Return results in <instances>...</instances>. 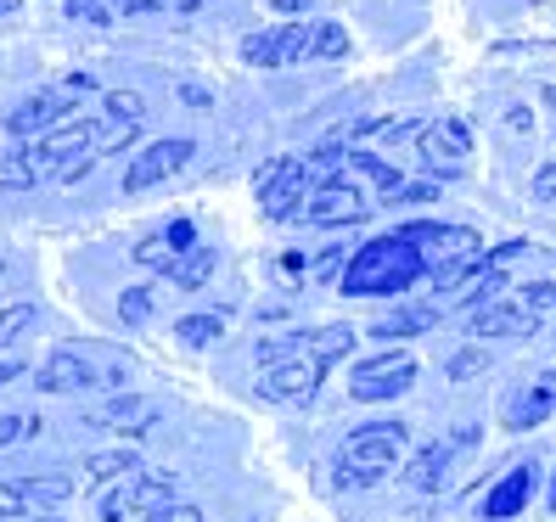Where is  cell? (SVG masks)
Segmentation results:
<instances>
[{
	"label": "cell",
	"instance_id": "1",
	"mask_svg": "<svg viewBox=\"0 0 556 522\" xmlns=\"http://www.w3.org/2000/svg\"><path fill=\"white\" fill-rule=\"evenodd\" d=\"M428 276V258H421L416 242H405L400 231L394 237H377L371 247H359L343 270V292L349 298H371V292H405Z\"/></svg>",
	"mask_w": 556,
	"mask_h": 522
},
{
	"label": "cell",
	"instance_id": "2",
	"mask_svg": "<svg viewBox=\"0 0 556 522\" xmlns=\"http://www.w3.org/2000/svg\"><path fill=\"white\" fill-rule=\"evenodd\" d=\"M400 237L416 242V247H433V253H421V258H428V276L439 287V298H444V287H462V276L483 270V242H478V231H467V225H433V219H421V225H400Z\"/></svg>",
	"mask_w": 556,
	"mask_h": 522
},
{
	"label": "cell",
	"instance_id": "3",
	"mask_svg": "<svg viewBox=\"0 0 556 522\" xmlns=\"http://www.w3.org/2000/svg\"><path fill=\"white\" fill-rule=\"evenodd\" d=\"M405 449V421H371V428H354L349 449H343V467H338V483L343 488H371L388 467L400 461Z\"/></svg>",
	"mask_w": 556,
	"mask_h": 522
},
{
	"label": "cell",
	"instance_id": "4",
	"mask_svg": "<svg viewBox=\"0 0 556 522\" xmlns=\"http://www.w3.org/2000/svg\"><path fill=\"white\" fill-rule=\"evenodd\" d=\"M416 147L433 175H462L472 157V129H467V118H433L428 129H416Z\"/></svg>",
	"mask_w": 556,
	"mask_h": 522
},
{
	"label": "cell",
	"instance_id": "5",
	"mask_svg": "<svg viewBox=\"0 0 556 522\" xmlns=\"http://www.w3.org/2000/svg\"><path fill=\"white\" fill-rule=\"evenodd\" d=\"M242 56L253 68H287V62L315 56V23H287V28H265V35H248Z\"/></svg>",
	"mask_w": 556,
	"mask_h": 522
},
{
	"label": "cell",
	"instance_id": "6",
	"mask_svg": "<svg viewBox=\"0 0 556 522\" xmlns=\"http://www.w3.org/2000/svg\"><path fill=\"white\" fill-rule=\"evenodd\" d=\"M304 186H309V163L304 157H276L265 175H258V208L270 219H292L304 208Z\"/></svg>",
	"mask_w": 556,
	"mask_h": 522
},
{
	"label": "cell",
	"instance_id": "7",
	"mask_svg": "<svg viewBox=\"0 0 556 522\" xmlns=\"http://www.w3.org/2000/svg\"><path fill=\"white\" fill-rule=\"evenodd\" d=\"M74 124V96L68 90H35L7 113V129L17 141H35V136H51V129Z\"/></svg>",
	"mask_w": 556,
	"mask_h": 522
},
{
	"label": "cell",
	"instance_id": "8",
	"mask_svg": "<svg viewBox=\"0 0 556 522\" xmlns=\"http://www.w3.org/2000/svg\"><path fill=\"white\" fill-rule=\"evenodd\" d=\"M410 382H416V360H410V354H377V360L354 366V387H349V394L377 405V399H400Z\"/></svg>",
	"mask_w": 556,
	"mask_h": 522
},
{
	"label": "cell",
	"instance_id": "9",
	"mask_svg": "<svg viewBox=\"0 0 556 522\" xmlns=\"http://www.w3.org/2000/svg\"><path fill=\"white\" fill-rule=\"evenodd\" d=\"M191 152H198V147H191L186 136H175V141H152V147L124 169V191H129V198H141V191H152V186H163V180H175L186 163H191Z\"/></svg>",
	"mask_w": 556,
	"mask_h": 522
},
{
	"label": "cell",
	"instance_id": "10",
	"mask_svg": "<svg viewBox=\"0 0 556 522\" xmlns=\"http://www.w3.org/2000/svg\"><path fill=\"white\" fill-rule=\"evenodd\" d=\"M320 377H326V366L315 360V354H292V360H281V366H265V377H258V399L299 405V399H309L320 387Z\"/></svg>",
	"mask_w": 556,
	"mask_h": 522
},
{
	"label": "cell",
	"instance_id": "11",
	"mask_svg": "<svg viewBox=\"0 0 556 522\" xmlns=\"http://www.w3.org/2000/svg\"><path fill=\"white\" fill-rule=\"evenodd\" d=\"M371 208H366V198H359V186L354 180H326V186H315L309 198H304V208H299V219H309V225H359Z\"/></svg>",
	"mask_w": 556,
	"mask_h": 522
},
{
	"label": "cell",
	"instance_id": "12",
	"mask_svg": "<svg viewBox=\"0 0 556 522\" xmlns=\"http://www.w3.org/2000/svg\"><path fill=\"white\" fill-rule=\"evenodd\" d=\"M540 315L522 304V298H495V304H483L467 315V332L472 338H517V332H534Z\"/></svg>",
	"mask_w": 556,
	"mask_h": 522
},
{
	"label": "cell",
	"instance_id": "13",
	"mask_svg": "<svg viewBox=\"0 0 556 522\" xmlns=\"http://www.w3.org/2000/svg\"><path fill=\"white\" fill-rule=\"evenodd\" d=\"M472 444H478V428H462L455 438H439V444H428V449H421L416 461L405 467V483H410V488H439V483H444V472L455 467V455H462V449H472Z\"/></svg>",
	"mask_w": 556,
	"mask_h": 522
},
{
	"label": "cell",
	"instance_id": "14",
	"mask_svg": "<svg viewBox=\"0 0 556 522\" xmlns=\"http://www.w3.org/2000/svg\"><path fill=\"white\" fill-rule=\"evenodd\" d=\"M102 377H96V366L85 360V354L74 348H56L51 360L40 366V394H79V387H96Z\"/></svg>",
	"mask_w": 556,
	"mask_h": 522
},
{
	"label": "cell",
	"instance_id": "15",
	"mask_svg": "<svg viewBox=\"0 0 556 522\" xmlns=\"http://www.w3.org/2000/svg\"><path fill=\"white\" fill-rule=\"evenodd\" d=\"M534 478H540V467L534 461H522V467H511L495 488H489V500H483V517L489 522H506V517H517L522 506H529V495H534Z\"/></svg>",
	"mask_w": 556,
	"mask_h": 522
},
{
	"label": "cell",
	"instance_id": "16",
	"mask_svg": "<svg viewBox=\"0 0 556 522\" xmlns=\"http://www.w3.org/2000/svg\"><path fill=\"white\" fill-rule=\"evenodd\" d=\"M152 421H157V405L141 394H118V399L90 410V428H118V433H147Z\"/></svg>",
	"mask_w": 556,
	"mask_h": 522
},
{
	"label": "cell",
	"instance_id": "17",
	"mask_svg": "<svg viewBox=\"0 0 556 522\" xmlns=\"http://www.w3.org/2000/svg\"><path fill=\"white\" fill-rule=\"evenodd\" d=\"M79 478H85V488L129 483V478H141V455H136V449H102V455H85Z\"/></svg>",
	"mask_w": 556,
	"mask_h": 522
},
{
	"label": "cell",
	"instance_id": "18",
	"mask_svg": "<svg viewBox=\"0 0 556 522\" xmlns=\"http://www.w3.org/2000/svg\"><path fill=\"white\" fill-rule=\"evenodd\" d=\"M545 416H556V382L522 387V394L506 405V428H511V433H529V428H540Z\"/></svg>",
	"mask_w": 556,
	"mask_h": 522
},
{
	"label": "cell",
	"instance_id": "19",
	"mask_svg": "<svg viewBox=\"0 0 556 522\" xmlns=\"http://www.w3.org/2000/svg\"><path fill=\"white\" fill-rule=\"evenodd\" d=\"M129 500H136V517H152L163 506H175V478L169 472H141L129 483Z\"/></svg>",
	"mask_w": 556,
	"mask_h": 522
},
{
	"label": "cell",
	"instance_id": "20",
	"mask_svg": "<svg viewBox=\"0 0 556 522\" xmlns=\"http://www.w3.org/2000/svg\"><path fill=\"white\" fill-rule=\"evenodd\" d=\"M214 265H219V253L198 242V247H191V253H180V258H175V270H169V281H175L180 292H198V287H203V281L214 276Z\"/></svg>",
	"mask_w": 556,
	"mask_h": 522
},
{
	"label": "cell",
	"instance_id": "21",
	"mask_svg": "<svg viewBox=\"0 0 556 522\" xmlns=\"http://www.w3.org/2000/svg\"><path fill=\"white\" fill-rule=\"evenodd\" d=\"M46 175H40V163H35V152L28 147H12L7 157H0V191H28V186H40Z\"/></svg>",
	"mask_w": 556,
	"mask_h": 522
},
{
	"label": "cell",
	"instance_id": "22",
	"mask_svg": "<svg viewBox=\"0 0 556 522\" xmlns=\"http://www.w3.org/2000/svg\"><path fill=\"white\" fill-rule=\"evenodd\" d=\"M433 320H439V309H400V315H382L371 326V338H416V332H428Z\"/></svg>",
	"mask_w": 556,
	"mask_h": 522
},
{
	"label": "cell",
	"instance_id": "23",
	"mask_svg": "<svg viewBox=\"0 0 556 522\" xmlns=\"http://www.w3.org/2000/svg\"><path fill=\"white\" fill-rule=\"evenodd\" d=\"M219 338H225L219 315H186V320H175V343H186V348H208Z\"/></svg>",
	"mask_w": 556,
	"mask_h": 522
},
{
	"label": "cell",
	"instance_id": "24",
	"mask_svg": "<svg viewBox=\"0 0 556 522\" xmlns=\"http://www.w3.org/2000/svg\"><path fill=\"white\" fill-rule=\"evenodd\" d=\"M349 348H354V326H320V332H309V354H315L320 366L343 360Z\"/></svg>",
	"mask_w": 556,
	"mask_h": 522
},
{
	"label": "cell",
	"instance_id": "25",
	"mask_svg": "<svg viewBox=\"0 0 556 522\" xmlns=\"http://www.w3.org/2000/svg\"><path fill=\"white\" fill-rule=\"evenodd\" d=\"M23 488H28V500H35V506H68L79 483L62 478V472H51V478H28Z\"/></svg>",
	"mask_w": 556,
	"mask_h": 522
},
{
	"label": "cell",
	"instance_id": "26",
	"mask_svg": "<svg viewBox=\"0 0 556 522\" xmlns=\"http://www.w3.org/2000/svg\"><path fill=\"white\" fill-rule=\"evenodd\" d=\"M175 258H180V253H175L169 231H157V237H147V242L136 247V265H141V270H163V276H169V270H175Z\"/></svg>",
	"mask_w": 556,
	"mask_h": 522
},
{
	"label": "cell",
	"instance_id": "27",
	"mask_svg": "<svg viewBox=\"0 0 556 522\" xmlns=\"http://www.w3.org/2000/svg\"><path fill=\"white\" fill-rule=\"evenodd\" d=\"M304 343H309L304 332H287V338H265L253 354H258V366H281V360H292V354H299Z\"/></svg>",
	"mask_w": 556,
	"mask_h": 522
},
{
	"label": "cell",
	"instance_id": "28",
	"mask_svg": "<svg viewBox=\"0 0 556 522\" xmlns=\"http://www.w3.org/2000/svg\"><path fill=\"white\" fill-rule=\"evenodd\" d=\"M35 304H12V309H0V348H7V343H17L23 332H28V326H35Z\"/></svg>",
	"mask_w": 556,
	"mask_h": 522
},
{
	"label": "cell",
	"instance_id": "29",
	"mask_svg": "<svg viewBox=\"0 0 556 522\" xmlns=\"http://www.w3.org/2000/svg\"><path fill=\"white\" fill-rule=\"evenodd\" d=\"M136 483V478H129ZM129 483H113L108 495H102V506H96V517L102 522H124V517H136V500H129Z\"/></svg>",
	"mask_w": 556,
	"mask_h": 522
},
{
	"label": "cell",
	"instance_id": "30",
	"mask_svg": "<svg viewBox=\"0 0 556 522\" xmlns=\"http://www.w3.org/2000/svg\"><path fill=\"white\" fill-rule=\"evenodd\" d=\"M108 113H113L118 124H141V118H147V96H136V90H108Z\"/></svg>",
	"mask_w": 556,
	"mask_h": 522
},
{
	"label": "cell",
	"instance_id": "31",
	"mask_svg": "<svg viewBox=\"0 0 556 522\" xmlns=\"http://www.w3.org/2000/svg\"><path fill=\"white\" fill-rule=\"evenodd\" d=\"M349 247H326V253H315V265H309V281H343V270H349Z\"/></svg>",
	"mask_w": 556,
	"mask_h": 522
},
{
	"label": "cell",
	"instance_id": "32",
	"mask_svg": "<svg viewBox=\"0 0 556 522\" xmlns=\"http://www.w3.org/2000/svg\"><path fill=\"white\" fill-rule=\"evenodd\" d=\"M147 315H152V292L147 287H129L124 298H118V320L124 326H147Z\"/></svg>",
	"mask_w": 556,
	"mask_h": 522
},
{
	"label": "cell",
	"instance_id": "33",
	"mask_svg": "<svg viewBox=\"0 0 556 522\" xmlns=\"http://www.w3.org/2000/svg\"><path fill=\"white\" fill-rule=\"evenodd\" d=\"M455 382H467V377H478V371H489V348L478 343V348H462V354H455V360L444 366Z\"/></svg>",
	"mask_w": 556,
	"mask_h": 522
},
{
	"label": "cell",
	"instance_id": "34",
	"mask_svg": "<svg viewBox=\"0 0 556 522\" xmlns=\"http://www.w3.org/2000/svg\"><path fill=\"white\" fill-rule=\"evenodd\" d=\"M343 51H349L343 23H315V56H343Z\"/></svg>",
	"mask_w": 556,
	"mask_h": 522
},
{
	"label": "cell",
	"instance_id": "35",
	"mask_svg": "<svg viewBox=\"0 0 556 522\" xmlns=\"http://www.w3.org/2000/svg\"><path fill=\"white\" fill-rule=\"evenodd\" d=\"M28 506H35V500H28V488H23V483H7V478H0V522L23 517Z\"/></svg>",
	"mask_w": 556,
	"mask_h": 522
},
{
	"label": "cell",
	"instance_id": "36",
	"mask_svg": "<svg viewBox=\"0 0 556 522\" xmlns=\"http://www.w3.org/2000/svg\"><path fill=\"white\" fill-rule=\"evenodd\" d=\"M23 433H46V428H40V421H28V416H0V449L17 444Z\"/></svg>",
	"mask_w": 556,
	"mask_h": 522
},
{
	"label": "cell",
	"instance_id": "37",
	"mask_svg": "<svg viewBox=\"0 0 556 522\" xmlns=\"http://www.w3.org/2000/svg\"><path fill=\"white\" fill-rule=\"evenodd\" d=\"M517 298H522V304H529V309L540 315V309H551V304H556V281H529V287L517 292Z\"/></svg>",
	"mask_w": 556,
	"mask_h": 522
},
{
	"label": "cell",
	"instance_id": "38",
	"mask_svg": "<svg viewBox=\"0 0 556 522\" xmlns=\"http://www.w3.org/2000/svg\"><path fill=\"white\" fill-rule=\"evenodd\" d=\"M68 12H74V17H85V23H96V28H102V23L113 17L108 0H68Z\"/></svg>",
	"mask_w": 556,
	"mask_h": 522
},
{
	"label": "cell",
	"instance_id": "39",
	"mask_svg": "<svg viewBox=\"0 0 556 522\" xmlns=\"http://www.w3.org/2000/svg\"><path fill=\"white\" fill-rule=\"evenodd\" d=\"M433 198H439V186L428 180V186H400L394 198H382V203H394V208H400V203H433Z\"/></svg>",
	"mask_w": 556,
	"mask_h": 522
},
{
	"label": "cell",
	"instance_id": "40",
	"mask_svg": "<svg viewBox=\"0 0 556 522\" xmlns=\"http://www.w3.org/2000/svg\"><path fill=\"white\" fill-rule=\"evenodd\" d=\"M534 203L556 208V163H545V169L534 175Z\"/></svg>",
	"mask_w": 556,
	"mask_h": 522
},
{
	"label": "cell",
	"instance_id": "41",
	"mask_svg": "<svg viewBox=\"0 0 556 522\" xmlns=\"http://www.w3.org/2000/svg\"><path fill=\"white\" fill-rule=\"evenodd\" d=\"M147 522H203V511H198V506H180V500H175V506H163V511H152Z\"/></svg>",
	"mask_w": 556,
	"mask_h": 522
},
{
	"label": "cell",
	"instance_id": "42",
	"mask_svg": "<svg viewBox=\"0 0 556 522\" xmlns=\"http://www.w3.org/2000/svg\"><path fill=\"white\" fill-rule=\"evenodd\" d=\"M506 124H511V129H517V136H522V129H529L534 118H529V107H511V113H506Z\"/></svg>",
	"mask_w": 556,
	"mask_h": 522
},
{
	"label": "cell",
	"instance_id": "43",
	"mask_svg": "<svg viewBox=\"0 0 556 522\" xmlns=\"http://www.w3.org/2000/svg\"><path fill=\"white\" fill-rule=\"evenodd\" d=\"M17 371H23V360H0V387H7V382H12Z\"/></svg>",
	"mask_w": 556,
	"mask_h": 522
},
{
	"label": "cell",
	"instance_id": "44",
	"mask_svg": "<svg viewBox=\"0 0 556 522\" xmlns=\"http://www.w3.org/2000/svg\"><path fill=\"white\" fill-rule=\"evenodd\" d=\"M276 12H299V7H309V0H270Z\"/></svg>",
	"mask_w": 556,
	"mask_h": 522
},
{
	"label": "cell",
	"instance_id": "45",
	"mask_svg": "<svg viewBox=\"0 0 556 522\" xmlns=\"http://www.w3.org/2000/svg\"><path fill=\"white\" fill-rule=\"evenodd\" d=\"M17 12V0H0V17H12Z\"/></svg>",
	"mask_w": 556,
	"mask_h": 522
},
{
	"label": "cell",
	"instance_id": "46",
	"mask_svg": "<svg viewBox=\"0 0 556 522\" xmlns=\"http://www.w3.org/2000/svg\"><path fill=\"white\" fill-rule=\"evenodd\" d=\"M545 107H551V113H556V85H551V90H545Z\"/></svg>",
	"mask_w": 556,
	"mask_h": 522
},
{
	"label": "cell",
	"instance_id": "47",
	"mask_svg": "<svg viewBox=\"0 0 556 522\" xmlns=\"http://www.w3.org/2000/svg\"><path fill=\"white\" fill-rule=\"evenodd\" d=\"M551 506H556V467H551Z\"/></svg>",
	"mask_w": 556,
	"mask_h": 522
},
{
	"label": "cell",
	"instance_id": "48",
	"mask_svg": "<svg viewBox=\"0 0 556 522\" xmlns=\"http://www.w3.org/2000/svg\"><path fill=\"white\" fill-rule=\"evenodd\" d=\"M551 382H556V371H551Z\"/></svg>",
	"mask_w": 556,
	"mask_h": 522
},
{
	"label": "cell",
	"instance_id": "49",
	"mask_svg": "<svg viewBox=\"0 0 556 522\" xmlns=\"http://www.w3.org/2000/svg\"><path fill=\"white\" fill-rule=\"evenodd\" d=\"M0 270H7V265H0Z\"/></svg>",
	"mask_w": 556,
	"mask_h": 522
},
{
	"label": "cell",
	"instance_id": "50",
	"mask_svg": "<svg viewBox=\"0 0 556 522\" xmlns=\"http://www.w3.org/2000/svg\"><path fill=\"white\" fill-rule=\"evenodd\" d=\"M40 522H46V517H40Z\"/></svg>",
	"mask_w": 556,
	"mask_h": 522
}]
</instances>
